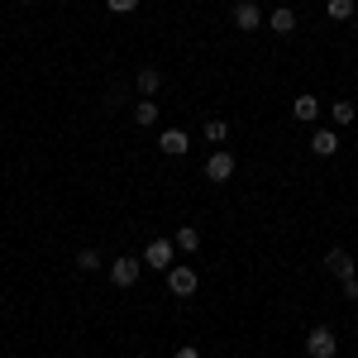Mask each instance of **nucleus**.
Masks as SVG:
<instances>
[{
	"label": "nucleus",
	"mask_w": 358,
	"mask_h": 358,
	"mask_svg": "<svg viewBox=\"0 0 358 358\" xmlns=\"http://www.w3.org/2000/svg\"><path fill=\"white\" fill-rule=\"evenodd\" d=\"M20 5H29V0H20Z\"/></svg>",
	"instance_id": "24"
},
{
	"label": "nucleus",
	"mask_w": 358,
	"mask_h": 358,
	"mask_svg": "<svg viewBox=\"0 0 358 358\" xmlns=\"http://www.w3.org/2000/svg\"><path fill=\"white\" fill-rule=\"evenodd\" d=\"M172 358H201V354H196L192 344H182V349H177V354H172Z\"/></svg>",
	"instance_id": "21"
},
{
	"label": "nucleus",
	"mask_w": 358,
	"mask_h": 358,
	"mask_svg": "<svg viewBox=\"0 0 358 358\" xmlns=\"http://www.w3.org/2000/svg\"><path fill=\"white\" fill-rule=\"evenodd\" d=\"M229 177H234V153H210V158H206V182H229Z\"/></svg>",
	"instance_id": "5"
},
{
	"label": "nucleus",
	"mask_w": 358,
	"mask_h": 358,
	"mask_svg": "<svg viewBox=\"0 0 358 358\" xmlns=\"http://www.w3.org/2000/svg\"><path fill=\"white\" fill-rule=\"evenodd\" d=\"M263 24V10H258V5H253V0H239V5H234V29H258Z\"/></svg>",
	"instance_id": "9"
},
{
	"label": "nucleus",
	"mask_w": 358,
	"mask_h": 358,
	"mask_svg": "<svg viewBox=\"0 0 358 358\" xmlns=\"http://www.w3.org/2000/svg\"><path fill=\"white\" fill-rule=\"evenodd\" d=\"M334 354H339V339H334L330 325H315L306 334V358H334Z\"/></svg>",
	"instance_id": "1"
},
{
	"label": "nucleus",
	"mask_w": 358,
	"mask_h": 358,
	"mask_svg": "<svg viewBox=\"0 0 358 358\" xmlns=\"http://www.w3.org/2000/svg\"><path fill=\"white\" fill-rule=\"evenodd\" d=\"M354 34H358V20H354Z\"/></svg>",
	"instance_id": "22"
},
{
	"label": "nucleus",
	"mask_w": 358,
	"mask_h": 358,
	"mask_svg": "<svg viewBox=\"0 0 358 358\" xmlns=\"http://www.w3.org/2000/svg\"><path fill=\"white\" fill-rule=\"evenodd\" d=\"M339 287H344V296H349V301H358V277H344Z\"/></svg>",
	"instance_id": "20"
},
{
	"label": "nucleus",
	"mask_w": 358,
	"mask_h": 358,
	"mask_svg": "<svg viewBox=\"0 0 358 358\" xmlns=\"http://www.w3.org/2000/svg\"><path fill=\"white\" fill-rule=\"evenodd\" d=\"M196 287H201L196 268H187V263H172V268H167V292H172V296H192Z\"/></svg>",
	"instance_id": "2"
},
{
	"label": "nucleus",
	"mask_w": 358,
	"mask_h": 358,
	"mask_svg": "<svg viewBox=\"0 0 358 358\" xmlns=\"http://www.w3.org/2000/svg\"><path fill=\"white\" fill-rule=\"evenodd\" d=\"M268 29L282 34V38H287V34H296V10H292V5H277L273 15H268Z\"/></svg>",
	"instance_id": "8"
},
{
	"label": "nucleus",
	"mask_w": 358,
	"mask_h": 358,
	"mask_svg": "<svg viewBox=\"0 0 358 358\" xmlns=\"http://www.w3.org/2000/svg\"><path fill=\"white\" fill-rule=\"evenodd\" d=\"M134 82H138V91H143V96H153V91L163 86V72H158V67H138Z\"/></svg>",
	"instance_id": "14"
},
{
	"label": "nucleus",
	"mask_w": 358,
	"mask_h": 358,
	"mask_svg": "<svg viewBox=\"0 0 358 358\" xmlns=\"http://www.w3.org/2000/svg\"><path fill=\"white\" fill-rule=\"evenodd\" d=\"M310 153H315V158H334V153H339V134H334V129H315V134H310Z\"/></svg>",
	"instance_id": "10"
},
{
	"label": "nucleus",
	"mask_w": 358,
	"mask_h": 358,
	"mask_svg": "<svg viewBox=\"0 0 358 358\" xmlns=\"http://www.w3.org/2000/svg\"><path fill=\"white\" fill-rule=\"evenodd\" d=\"M57 5H67V0H57Z\"/></svg>",
	"instance_id": "23"
},
{
	"label": "nucleus",
	"mask_w": 358,
	"mask_h": 358,
	"mask_svg": "<svg viewBox=\"0 0 358 358\" xmlns=\"http://www.w3.org/2000/svg\"><path fill=\"white\" fill-rule=\"evenodd\" d=\"M292 115H296L301 124H310V120H320V101H315L310 91H301V96L292 101Z\"/></svg>",
	"instance_id": "11"
},
{
	"label": "nucleus",
	"mask_w": 358,
	"mask_h": 358,
	"mask_svg": "<svg viewBox=\"0 0 358 358\" xmlns=\"http://www.w3.org/2000/svg\"><path fill=\"white\" fill-rule=\"evenodd\" d=\"M115 15H129V10H138V0H106Z\"/></svg>",
	"instance_id": "19"
},
{
	"label": "nucleus",
	"mask_w": 358,
	"mask_h": 358,
	"mask_svg": "<svg viewBox=\"0 0 358 358\" xmlns=\"http://www.w3.org/2000/svg\"><path fill=\"white\" fill-rule=\"evenodd\" d=\"M172 244L182 248V253H196V248H201V229H196V224H182V229L172 234Z\"/></svg>",
	"instance_id": "13"
},
{
	"label": "nucleus",
	"mask_w": 358,
	"mask_h": 358,
	"mask_svg": "<svg viewBox=\"0 0 358 358\" xmlns=\"http://www.w3.org/2000/svg\"><path fill=\"white\" fill-rule=\"evenodd\" d=\"M138 277H143V258H129V253H124V258L110 263V282L115 287H134Z\"/></svg>",
	"instance_id": "4"
},
{
	"label": "nucleus",
	"mask_w": 358,
	"mask_h": 358,
	"mask_svg": "<svg viewBox=\"0 0 358 358\" xmlns=\"http://www.w3.org/2000/svg\"><path fill=\"white\" fill-rule=\"evenodd\" d=\"M158 148H163L167 158H182V153L192 148V138H187V129H163V134H158Z\"/></svg>",
	"instance_id": "7"
},
{
	"label": "nucleus",
	"mask_w": 358,
	"mask_h": 358,
	"mask_svg": "<svg viewBox=\"0 0 358 358\" xmlns=\"http://www.w3.org/2000/svg\"><path fill=\"white\" fill-rule=\"evenodd\" d=\"M354 10H358V0H325V15L330 20H354Z\"/></svg>",
	"instance_id": "16"
},
{
	"label": "nucleus",
	"mask_w": 358,
	"mask_h": 358,
	"mask_svg": "<svg viewBox=\"0 0 358 358\" xmlns=\"http://www.w3.org/2000/svg\"><path fill=\"white\" fill-rule=\"evenodd\" d=\"M177 263V244L172 239H153V244L143 248V268H158V273H167Z\"/></svg>",
	"instance_id": "3"
},
{
	"label": "nucleus",
	"mask_w": 358,
	"mask_h": 358,
	"mask_svg": "<svg viewBox=\"0 0 358 358\" xmlns=\"http://www.w3.org/2000/svg\"><path fill=\"white\" fill-rule=\"evenodd\" d=\"M325 268H330V273L339 277V282H344V277H358L354 253H349V248H330V253H325Z\"/></svg>",
	"instance_id": "6"
},
{
	"label": "nucleus",
	"mask_w": 358,
	"mask_h": 358,
	"mask_svg": "<svg viewBox=\"0 0 358 358\" xmlns=\"http://www.w3.org/2000/svg\"><path fill=\"white\" fill-rule=\"evenodd\" d=\"M330 120H334V124H354V120H358V106H354V101H334V106H330Z\"/></svg>",
	"instance_id": "15"
},
{
	"label": "nucleus",
	"mask_w": 358,
	"mask_h": 358,
	"mask_svg": "<svg viewBox=\"0 0 358 358\" xmlns=\"http://www.w3.org/2000/svg\"><path fill=\"white\" fill-rule=\"evenodd\" d=\"M224 134H229L224 120H206V138H210V143H224Z\"/></svg>",
	"instance_id": "18"
},
{
	"label": "nucleus",
	"mask_w": 358,
	"mask_h": 358,
	"mask_svg": "<svg viewBox=\"0 0 358 358\" xmlns=\"http://www.w3.org/2000/svg\"><path fill=\"white\" fill-rule=\"evenodd\" d=\"M101 263H106V258H101L96 248H82V253H77V268H82V273H101Z\"/></svg>",
	"instance_id": "17"
},
{
	"label": "nucleus",
	"mask_w": 358,
	"mask_h": 358,
	"mask_svg": "<svg viewBox=\"0 0 358 358\" xmlns=\"http://www.w3.org/2000/svg\"><path fill=\"white\" fill-rule=\"evenodd\" d=\"M134 124H138V129H153V124H158V106H153V96H143V101L134 106Z\"/></svg>",
	"instance_id": "12"
}]
</instances>
